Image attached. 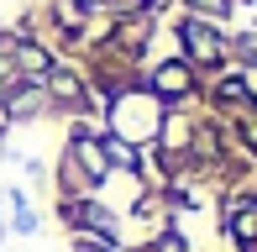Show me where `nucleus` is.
Segmentation results:
<instances>
[{
  "instance_id": "obj_9",
  "label": "nucleus",
  "mask_w": 257,
  "mask_h": 252,
  "mask_svg": "<svg viewBox=\"0 0 257 252\" xmlns=\"http://www.w3.org/2000/svg\"><path fill=\"white\" fill-rule=\"evenodd\" d=\"M158 252H184V236H179V231H168V236H163V247H158Z\"/></svg>"
},
{
  "instance_id": "obj_4",
  "label": "nucleus",
  "mask_w": 257,
  "mask_h": 252,
  "mask_svg": "<svg viewBox=\"0 0 257 252\" xmlns=\"http://www.w3.org/2000/svg\"><path fill=\"white\" fill-rule=\"evenodd\" d=\"M231 231L247 247H257V205H231Z\"/></svg>"
},
{
  "instance_id": "obj_1",
  "label": "nucleus",
  "mask_w": 257,
  "mask_h": 252,
  "mask_svg": "<svg viewBox=\"0 0 257 252\" xmlns=\"http://www.w3.org/2000/svg\"><path fill=\"white\" fill-rule=\"evenodd\" d=\"M115 126H121L126 137H153V132H158L147 100H121V105H115Z\"/></svg>"
},
{
  "instance_id": "obj_6",
  "label": "nucleus",
  "mask_w": 257,
  "mask_h": 252,
  "mask_svg": "<svg viewBox=\"0 0 257 252\" xmlns=\"http://www.w3.org/2000/svg\"><path fill=\"white\" fill-rule=\"evenodd\" d=\"M53 95H63V100H79V79H68V74H53Z\"/></svg>"
},
{
  "instance_id": "obj_2",
  "label": "nucleus",
  "mask_w": 257,
  "mask_h": 252,
  "mask_svg": "<svg viewBox=\"0 0 257 252\" xmlns=\"http://www.w3.org/2000/svg\"><path fill=\"white\" fill-rule=\"evenodd\" d=\"M184 42H189V53H194L200 63H215V58H220V37L205 27V21H189V27H184Z\"/></svg>"
},
{
  "instance_id": "obj_3",
  "label": "nucleus",
  "mask_w": 257,
  "mask_h": 252,
  "mask_svg": "<svg viewBox=\"0 0 257 252\" xmlns=\"http://www.w3.org/2000/svg\"><path fill=\"white\" fill-rule=\"evenodd\" d=\"M153 84L163 89V95H189V68H184V63H163L153 74Z\"/></svg>"
},
{
  "instance_id": "obj_7",
  "label": "nucleus",
  "mask_w": 257,
  "mask_h": 252,
  "mask_svg": "<svg viewBox=\"0 0 257 252\" xmlns=\"http://www.w3.org/2000/svg\"><path fill=\"white\" fill-rule=\"evenodd\" d=\"M215 95H220V100H247V79H226Z\"/></svg>"
},
{
  "instance_id": "obj_8",
  "label": "nucleus",
  "mask_w": 257,
  "mask_h": 252,
  "mask_svg": "<svg viewBox=\"0 0 257 252\" xmlns=\"http://www.w3.org/2000/svg\"><path fill=\"white\" fill-rule=\"evenodd\" d=\"M105 153H110V158H115V163H121V168H132V163H137V153H132V147H126V142H110V147H105Z\"/></svg>"
},
{
  "instance_id": "obj_5",
  "label": "nucleus",
  "mask_w": 257,
  "mask_h": 252,
  "mask_svg": "<svg viewBox=\"0 0 257 252\" xmlns=\"http://www.w3.org/2000/svg\"><path fill=\"white\" fill-rule=\"evenodd\" d=\"M79 163H84L89 184H100V179H105V158H100V147H95V142H79Z\"/></svg>"
}]
</instances>
